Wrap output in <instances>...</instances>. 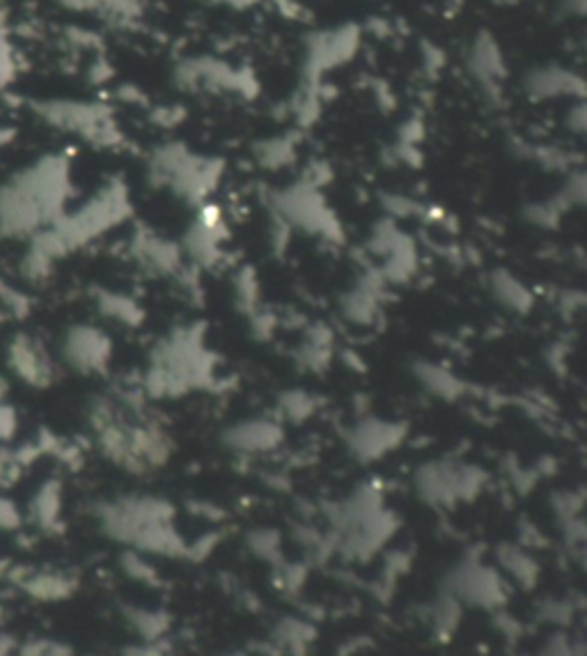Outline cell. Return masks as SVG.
Listing matches in <instances>:
<instances>
[{
  "instance_id": "6da1fadb",
  "label": "cell",
  "mask_w": 587,
  "mask_h": 656,
  "mask_svg": "<svg viewBox=\"0 0 587 656\" xmlns=\"http://www.w3.org/2000/svg\"><path fill=\"white\" fill-rule=\"evenodd\" d=\"M90 432L106 459L124 471H159L172 459L175 436L140 386H113L90 397L85 409Z\"/></svg>"
},
{
  "instance_id": "7a4b0ae2",
  "label": "cell",
  "mask_w": 587,
  "mask_h": 656,
  "mask_svg": "<svg viewBox=\"0 0 587 656\" xmlns=\"http://www.w3.org/2000/svg\"><path fill=\"white\" fill-rule=\"evenodd\" d=\"M72 193L69 161L42 156L0 184V237L33 241L67 212Z\"/></svg>"
},
{
  "instance_id": "3957f363",
  "label": "cell",
  "mask_w": 587,
  "mask_h": 656,
  "mask_svg": "<svg viewBox=\"0 0 587 656\" xmlns=\"http://www.w3.org/2000/svg\"><path fill=\"white\" fill-rule=\"evenodd\" d=\"M214 361L200 328H175L163 335L147 356L140 390L156 400H175L211 384Z\"/></svg>"
},
{
  "instance_id": "277c9868",
  "label": "cell",
  "mask_w": 587,
  "mask_h": 656,
  "mask_svg": "<svg viewBox=\"0 0 587 656\" xmlns=\"http://www.w3.org/2000/svg\"><path fill=\"white\" fill-rule=\"evenodd\" d=\"M97 514L101 530L111 540L131 546L133 551L170 558L189 551L172 523L175 510L163 498L120 496L101 505Z\"/></svg>"
},
{
  "instance_id": "5b68a950",
  "label": "cell",
  "mask_w": 587,
  "mask_h": 656,
  "mask_svg": "<svg viewBox=\"0 0 587 656\" xmlns=\"http://www.w3.org/2000/svg\"><path fill=\"white\" fill-rule=\"evenodd\" d=\"M397 528V519L383 503L377 487L363 484L331 512V551L349 560H367L377 553Z\"/></svg>"
},
{
  "instance_id": "8992f818",
  "label": "cell",
  "mask_w": 587,
  "mask_h": 656,
  "mask_svg": "<svg viewBox=\"0 0 587 656\" xmlns=\"http://www.w3.org/2000/svg\"><path fill=\"white\" fill-rule=\"evenodd\" d=\"M221 177V159L202 156L184 143H163L147 159V179L154 189L168 191L195 209L205 205Z\"/></svg>"
},
{
  "instance_id": "52a82bcc",
  "label": "cell",
  "mask_w": 587,
  "mask_h": 656,
  "mask_svg": "<svg viewBox=\"0 0 587 656\" xmlns=\"http://www.w3.org/2000/svg\"><path fill=\"white\" fill-rule=\"evenodd\" d=\"M489 475L484 468L461 459H432L413 473V491L422 503L436 510H452L471 503L487 487Z\"/></svg>"
},
{
  "instance_id": "ba28073f",
  "label": "cell",
  "mask_w": 587,
  "mask_h": 656,
  "mask_svg": "<svg viewBox=\"0 0 587 656\" xmlns=\"http://www.w3.org/2000/svg\"><path fill=\"white\" fill-rule=\"evenodd\" d=\"M269 205L273 221L285 225L287 230H301L328 241L342 239L338 218L312 179H301L292 186L273 191Z\"/></svg>"
},
{
  "instance_id": "9c48e42d",
  "label": "cell",
  "mask_w": 587,
  "mask_h": 656,
  "mask_svg": "<svg viewBox=\"0 0 587 656\" xmlns=\"http://www.w3.org/2000/svg\"><path fill=\"white\" fill-rule=\"evenodd\" d=\"M33 111L49 127L65 131L95 147H117L122 143V131L117 127L113 111L104 104L76 99H49L33 104Z\"/></svg>"
},
{
  "instance_id": "30bf717a",
  "label": "cell",
  "mask_w": 587,
  "mask_h": 656,
  "mask_svg": "<svg viewBox=\"0 0 587 656\" xmlns=\"http://www.w3.org/2000/svg\"><path fill=\"white\" fill-rule=\"evenodd\" d=\"M56 349L62 370L78 377H104L115 358L113 335L104 326L78 322L62 331Z\"/></svg>"
},
{
  "instance_id": "8fae6325",
  "label": "cell",
  "mask_w": 587,
  "mask_h": 656,
  "mask_svg": "<svg viewBox=\"0 0 587 656\" xmlns=\"http://www.w3.org/2000/svg\"><path fill=\"white\" fill-rule=\"evenodd\" d=\"M443 592L455 597L461 606H477L496 611L507 601L505 576L480 558H461L445 574Z\"/></svg>"
},
{
  "instance_id": "7c38bea8",
  "label": "cell",
  "mask_w": 587,
  "mask_h": 656,
  "mask_svg": "<svg viewBox=\"0 0 587 656\" xmlns=\"http://www.w3.org/2000/svg\"><path fill=\"white\" fill-rule=\"evenodd\" d=\"M360 46V30L356 23H342V26L315 30L305 39V58L303 76L305 85H319L322 76L333 72L356 56Z\"/></svg>"
},
{
  "instance_id": "4fadbf2b",
  "label": "cell",
  "mask_w": 587,
  "mask_h": 656,
  "mask_svg": "<svg viewBox=\"0 0 587 656\" xmlns=\"http://www.w3.org/2000/svg\"><path fill=\"white\" fill-rule=\"evenodd\" d=\"M5 361L12 377L28 388H51L56 384L62 367L58 363L56 349L44 345L42 340L30 333L14 335L5 351Z\"/></svg>"
},
{
  "instance_id": "5bb4252c",
  "label": "cell",
  "mask_w": 587,
  "mask_h": 656,
  "mask_svg": "<svg viewBox=\"0 0 587 656\" xmlns=\"http://www.w3.org/2000/svg\"><path fill=\"white\" fill-rule=\"evenodd\" d=\"M225 241H228V223H225L223 212L205 202L198 207V214L186 228L179 246H182L186 262L200 269H211L223 260Z\"/></svg>"
},
{
  "instance_id": "9a60e30c",
  "label": "cell",
  "mask_w": 587,
  "mask_h": 656,
  "mask_svg": "<svg viewBox=\"0 0 587 656\" xmlns=\"http://www.w3.org/2000/svg\"><path fill=\"white\" fill-rule=\"evenodd\" d=\"M131 260L145 271V276L172 280L184 278L189 271V262H186L182 246L179 241H172L163 237L159 232L152 230H138L133 234L129 244Z\"/></svg>"
},
{
  "instance_id": "2e32d148",
  "label": "cell",
  "mask_w": 587,
  "mask_h": 656,
  "mask_svg": "<svg viewBox=\"0 0 587 656\" xmlns=\"http://www.w3.org/2000/svg\"><path fill=\"white\" fill-rule=\"evenodd\" d=\"M406 439V425L397 420L367 416L347 429V450L363 464L379 462Z\"/></svg>"
},
{
  "instance_id": "e0dca14e",
  "label": "cell",
  "mask_w": 587,
  "mask_h": 656,
  "mask_svg": "<svg viewBox=\"0 0 587 656\" xmlns=\"http://www.w3.org/2000/svg\"><path fill=\"white\" fill-rule=\"evenodd\" d=\"M218 439H221L223 448L234 455L257 457L278 450L280 443L285 441V429L283 420L276 416H253L228 425Z\"/></svg>"
},
{
  "instance_id": "ac0fdd59",
  "label": "cell",
  "mask_w": 587,
  "mask_h": 656,
  "mask_svg": "<svg viewBox=\"0 0 587 656\" xmlns=\"http://www.w3.org/2000/svg\"><path fill=\"white\" fill-rule=\"evenodd\" d=\"M464 65L468 76L473 78V83L484 95L491 99H500V92H503L507 78V62L496 37L487 33V30L477 33L473 42L468 44Z\"/></svg>"
},
{
  "instance_id": "d6986e66",
  "label": "cell",
  "mask_w": 587,
  "mask_h": 656,
  "mask_svg": "<svg viewBox=\"0 0 587 656\" xmlns=\"http://www.w3.org/2000/svg\"><path fill=\"white\" fill-rule=\"evenodd\" d=\"M177 81L184 90H211V92H241L248 95L253 78L230 67L223 60L193 58L184 60L177 69Z\"/></svg>"
},
{
  "instance_id": "ffe728a7",
  "label": "cell",
  "mask_w": 587,
  "mask_h": 656,
  "mask_svg": "<svg viewBox=\"0 0 587 656\" xmlns=\"http://www.w3.org/2000/svg\"><path fill=\"white\" fill-rule=\"evenodd\" d=\"M386 280L379 271H365L354 285L342 294L340 315L354 326H372L383 310Z\"/></svg>"
},
{
  "instance_id": "44dd1931",
  "label": "cell",
  "mask_w": 587,
  "mask_h": 656,
  "mask_svg": "<svg viewBox=\"0 0 587 656\" xmlns=\"http://www.w3.org/2000/svg\"><path fill=\"white\" fill-rule=\"evenodd\" d=\"M523 92L532 101H555V99H576L585 97V81L581 74L571 72L562 65H542L530 69L523 76Z\"/></svg>"
},
{
  "instance_id": "7402d4cb",
  "label": "cell",
  "mask_w": 587,
  "mask_h": 656,
  "mask_svg": "<svg viewBox=\"0 0 587 656\" xmlns=\"http://www.w3.org/2000/svg\"><path fill=\"white\" fill-rule=\"evenodd\" d=\"M413 377L418 386L436 400L455 402L468 393V384L455 370L434 361H418L413 365Z\"/></svg>"
},
{
  "instance_id": "603a6c76",
  "label": "cell",
  "mask_w": 587,
  "mask_h": 656,
  "mask_svg": "<svg viewBox=\"0 0 587 656\" xmlns=\"http://www.w3.org/2000/svg\"><path fill=\"white\" fill-rule=\"evenodd\" d=\"M489 294L500 308L512 312V315H526L530 308L535 306V296H532L530 287L523 283L519 276H514L512 271L496 269L489 273L487 280Z\"/></svg>"
},
{
  "instance_id": "cb8c5ba5",
  "label": "cell",
  "mask_w": 587,
  "mask_h": 656,
  "mask_svg": "<svg viewBox=\"0 0 587 656\" xmlns=\"http://www.w3.org/2000/svg\"><path fill=\"white\" fill-rule=\"evenodd\" d=\"M498 572L512 579L519 588H535L539 581V562L521 544H500L496 549Z\"/></svg>"
},
{
  "instance_id": "d4e9b609",
  "label": "cell",
  "mask_w": 587,
  "mask_h": 656,
  "mask_svg": "<svg viewBox=\"0 0 587 656\" xmlns=\"http://www.w3.org/2000/svg\"><path fill=\"white\" fill-rule=\"evenodd\" d=\"M333 358V335L324 328H310L305 340L296 349V363L303 372H322Z\"/></svg>"
},
{
  "instance_id": "484cf974",
  "label": "cell",
  "mask_w": 587,
  "mask_h": 656,
  "mask_svg": "<svg viewBox=\"0 0 587 656\" xmlns=\"http://www.w3.org/2000/svg\"><path fill=\"white\" fill-rule=\"evenodd\" d=\"M319 409V400L315 393H308V390H285V393L278 395L276 402V418L278 420H289V423H303L305 418L315 416V411Z\"/></svg>"
},
{
  "instance_id": "4316f807",
  "label": "cell",
  "mask_w": 587,
  "mask_h": 656,
  "mask_svg": "<svg viewBox=\"0 0 587 656\" xmlns=\"http://www.w3.org/2000/svg\"><path fill=\"white\" fill-rule=\"evenodd\" d=\"M58 3L65 5L67 10L97 14V17L113 21L131 19L138 12L136 0H58Z\"/></svg>"
},
{
  "instance_id": "83f0119b",
  "label": "cell",
  "mask_w": 587,
  "mask_h": 656,
  "mask_svg": "<svg viewBox=\"0 0 587 656\" xmlns=\"http://www.w3.org/2000/svg\"><path fill=\"white\" fill-rule=\"evenodd\" d=\"M99 308L108 319H113L117 324L127 326H138L143 322V308L127 294L120 292H104L99 299Z\"/></svg>"
},
{
  "instance_id": "f1b7e54d",
  "label": "cell",
  "mask_w": 587,
  "mask_h": 656,
  "mask_svg": "<svg viewBox=\"0 0 587 656\" xmlns=\"http://www.w3.org/2000/svg\"><path fill=\"white\" fill-rule=\"evenodd\" d=\"M257 161L264 168H283L296 156V138L294 136H276L257 145Z\"/></svg>"
},
{
  "instance_id": "f546056e",
  "label": "cell",
  "mask_w": 587,
  "mask_h": 656,
  "mask_svg": "<svg viewBox=\"0 0 587 656\" xmlns=\"http://www.w3.org/2000/svg\"><path fill=\"white\" fill-rule=\"evenodd\" d=\"M429 620H432V627L438 636H450L461 622V604L448 592H441L429 608Z\"/></svg>"
},
{
  "instance_id": "4dcf8cb0",
  "label": "cell",
  "mask_w": 587,
  "mask_h": 656,
  "mask_svg": "<svg viewBox=\"0 0 587 656\" xmlns=\"http://www.w3.org/2000/svg\"><path fill=\"white\" fill-rule=\"evenodd\" d=\"M131 618H133V627L138 629V634L145 640H150V643L154 638H159L168 627V618H163L159 611H136L131 613Z\"/></svg>"
},
{
  "instance_id": "1f68e13d",
  "label": "cell",
  "mask_w": 587,
  "mask_h": 656,
  "mask_svg": "<svg viewBox=\"0 0 587 656\" xmlns=\"http://www.w3.org/2000/svg\"><path fill=\"white\" fill-rule=\"evenodd\" d=\"M248 546L257 558H264V560L280 558V537L278 533H273V530H255V533L248 537Z\"/></svg>"
},
{
  "instance_id": "d6a6232c",
  "label": "cell",
  "mask_w": 587,
  "mask_h": 656,
  "mask_svg": "<svg viewBox=\"0 0 587 656\" xmlns=\"http://www.w3.org/2000/svg\"><path fill=\"white\" fill-rule=\"evenodd\" d=\"M571 615H574V608L567 599H549L539 608V618L549 624H567L571 622Z\"/></svg>"
},
{
  "instance_id": "836d02e7",
  "label": "cell",
  "mask_w": 587,
  "mask_h": 656,
  "mask_svg": "<svg viewBox=\"0 0 587 656\" xmlns=\"http://www.w3.org/2000/svg\"><path fill=\"white\" fill-rule=\"evenodd\" d=\"M17 76V60H14L12 46L7 44L5 35H0V90L10 88Z\"/></svg>"
},
{
  "instance_id": "e575fe53",
  "label": "cell",
  "mask_w": 587,
  "mask_h": 656,
  "mask_svg": "<svg viewBox=\"0 0 587 656\" xmlns=\"http://www.w3.org/2000/svg\"><path fill=\"white\" fill-rule=\"evenodd\" d=\"M537 656H576V650L569 638H565L562 634H555L546 640V645L539 650Z\"/></svg>"
},
{
  "instance_id": "d590c367",
  "label": "cell",
  "mask_w": 587,
  "mask_h": 656,
  "mask_svg": "<svg viewBox=\"0 0 587 656\" xmlns=\"http://www.w3.org/2000/svg\"><path fill=\"white\" fill-rule=\"evenodd\" d=\"M567 117H569V120H567L569 129L574 131V134H578V136L585 134V122L587 120H585V104H583V99L576 101V106L571 108Z\"/></svg>"
},
{
  "instance_id": "8d00e7d4",
  "label": "cell",
  "mask_w": 587,
  "mask_h": 656,
  "mask_svg": "<svg viewBox=\"0 0 587 656\" xmlns=\"http://www.w3.org/2000/svg\"><path fill=\"white\" fill-rule=\"evenodd\" d=\"M558 7L567 19H578L583 17L587 10V0H560Z\"/></svg>"
},
{
  "instance_id": "74e56055",
  "label": "cell",
  "mask_w": 587,
  "mask_h": 656,
  "mask_svg": "<svg viewBox=\"0 0 587 656\" xmlns=\"http://www.w3.org/2000/svg\"><path fill=\"white\" fill-rule=\"evenodd\" d=\"M124 656H163L161 650H156L154 645H140V647H127Z\"/></svg>"
},
{
  "instance_id": "f35d334b",
  "label": "cell",
  "mask_w": 587,
  "mask_h": 656,
  "mask_svg": "<svg viewBox=\"0 0 587 656\" xmlns=\"http://www.w3.org/2000/svg\"><path fill=\"white\" fill-rule=\"evenodd\" d=\"M17 521V512H14V507L10 503H5V501H0V526H7V523H12Z\"/></svg>"
},
{
  "instance_id": "ab89813d",
  "label": "cell",
  "mask_w": 587,
  "mask_h": 656,
  "mask_svg": "<svg viewBox=\"0 0 587 656\" xmlns=\"http://www.w3.org/2000/svg\"><path fill=\"white\" fill-rule=\"evenodd\" d=\"M205 3H211V5H225V7H237V10H246V7L255 5L257 0H205Z\"/></svg>"
},
{
  "instance_id": "60d3db41",
  "label": "cell",
  "mask_w": 587,
  "mask_h": 656,
  "mask_svg": "<svg viewBox=\"0 0 587 656\" xmlns=\"http://www.w3.org/2000/svg\"><path fill=\"white\" fill-rule=\"evenodd\" d=\"M0 35H5V10L0 7Z\"/></svg>"
},
{
  "instance_id": "b9f144b4",
  "label": "cell",
  "mask_w": 587,
  "mask_h": 656,
  "mask_svg": "<svg viewBox=\"0 0 587 656\" xmlns=\"http://www.w3.org/2000/svg\"><path fill=\"white\" fill-rule=\"evenodd\" d=\"M5 138H7V131H5L3 127H0V145H3V143H5Z\"/></svg>"
},
{
  "instance_id": "7bdbcfd3",
  "label": "cell",
  "mask_w": 587,
  "mask_h": 656,
  "mask_svg": "<svg viewBox=\"0 0 587 656\" xmlns=\"http://www.w3.org/2000/svg\"><path fill=\"white\" fill-rule=\"evenodd\" d=\"M232 656H244V654H232Z\"/></svg>"
}]
</instances>
